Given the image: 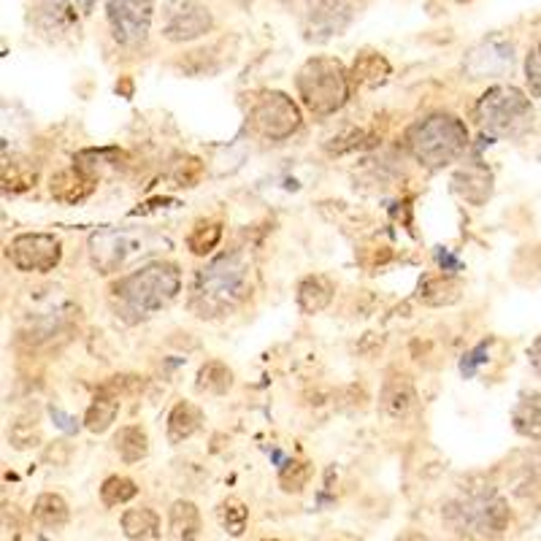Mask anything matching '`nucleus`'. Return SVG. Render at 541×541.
<instances>
[{"label":"nucleus","mask_w":541,"mask_h":541,"mask_svg":"<svg viewBox=\"0 0 541 541\" xmlns=\"http://www.w3.org/2000/svg\"><path fill=\"white\" fill-rule=\"evenodd\" d=\"M249 293V265L241 254H220L198 270L193 309L198 317H220L238 306Z\"/></svg>","instance_id":"obj_1"},{"label":"nucleus","mask_w":541,"mask_h":541,"mask_svg":"<svg viewBox=\"0 0 541 541\" xmlns=\"http://www.w3.org/2000/svg\"><path fill=\"white\" fill-rule=\"evenodd\" d=\"M182 290V274L173 262H149L114 282L112 295L130 314L149 317L165 309Z\"/></svg>","instance_id":"obj_2"},{"label":"nucleus","mask_w":541,"mask_h":541,"mask_svg":"<svg viewBox=\"0 0 541 541\" xmlns=\"http://www.w3.org/2000/svg\"><path fill=\"white\" fill-rule=\"evenodd\" d=\"M469 146V130L455 114H433L409 133V149L425 168H441L458 160Z\"/></svg>","instance_id":"obj_3"},{"label":"nucleus","mask_w":541,"mask_h":541,"mask_svg":"<svg viewBox=\"0 0 541 541\" xmlns=\"http://www.w3.org/2000/svg\"><path fill=\"white\" fill-rule=\"evenodd\" d=\"M298 93L309 112L328 117L336 114L349 98V79L338 60L314 57L298 71Z\"/></svg>","instance_id":"obj_4"},{"label":"nucleus","mask_w":541,"mask_h":541,"mask_svg":"<svg viewBox=\"0 0 541 541\" xmlns=\"http://www.w3.org/2000/svg\"><path fill=\"white\" fill-rule=\"evenodd\" d=\"M477 114H479V125H482L485 133H490V136H514L530 122L533 109H530V101L520 93L517 87L498 84V87L487 89V93L482 96V101L477 106Z\"/></svg>","instance_id":"obj_5"},{"label":"nucleus","mask_w":541,"mask_h":541,"mask_svg":"<svg viewBox=\"0 0 541 541\" xmlns=\"http://www.w3.org/2000/svg\"><path fill=\"white\" fill-rule=\"evenodd\" d=\"M146 241L141 233L122 230V228H104L98 233L89 236V262L98 270V274L109 277L117 274L122 265H128L136 254L146 252Z\"/></svg>","instance_id":"obj_6"},{"label":"nucleus","mask_w":541,"mask_h":541,"mask_svg":"<svg viewBox=\"0 0 541 541\" xmlns=\"http://www.w3.org/2000/svg\"><path fill=\"white\" fill-rule=\"evenodd\" d=\"M252 125L270 141H285L301 128V112L285 93H262L252 109Z\"/></svg>","instance_id":"obj_7"},{"label":"nucleus","mask_w":541,"mask_h":541,"mask_svg":"<svg viewBox=\"0 0 541 541\" xmlns=\"http://www.w3.org/2000/svg\"><path fill=\"white\" fill-rule=\"evenodd\" d=\"M458 528H469L479 536H495L509 525V506L495 495H469L449 509Z\"/></svg>","instance_id":"obj_8"},{"label":"nucleus","mask_w":541,"mask_h":541,"mask_svg":"<svg viewBox=\"0 0 541 541\" xmlns=\"http://www.w3.org/2000/svg\"><path fill=\"white\" fill-rule=\"evenodd\" d=\"M62 257V244L60 238L49 233H20L9 244V260L17 270L25 274H44L52 270Z\"/></svg>","instance_id":"obj_9"},{"label":"nucleus","mask_w":541,"mask_h":541,"mask_svg":"<svg viewBox=\"0 0 541 541\" xmlns=\"http://www.w3.org/2000/svg\"><path fill=\"white\" fill-rule=\"evenodd\" d=\"M106 17L122 46H138L152 25V0H106Z\"/></svg>","instance_id":"obj_10"},{"label":"nucleus","mask_w":541,"mask_h":541,"mask_svg":"<svg viewBox=\"0 0 541 541\" xmlns=\"http://www.w3.org/2000/svg\"><path fill=\"white\" fill-rule=\"evenodd\" d=\"M212 30V12L201 0H168L165 4V20H162V36L168 41H193Z\"/></svg>","instance_id":"obj_11"},{"label":"nucleus","mask_w":541,"mask_h":541,"mask_svg":"<svg viewBox=\"0 0 541 541\" xmlns=\"http://www.w3.org/2000/svg\"><path fill=\"white\" fill-rule=\"evenodd\" d=\"M514 65V46L504 38H487L477 44L466 60L463 71L471 79H487V76H506Z\"/></svg>","instance_id":"obj_12"},{"label":"nucleus","mask_w":541,"mask_h":541,"mask_svg":"<svg viewBox=\"0 0 541 541\" xmlns=\"http://www.w3.org/2000/svg\"><path fill=\"white\" fill-rule=\"evenodd\" d=\"M352 20V0H317L312 14L306 17V38L309 41H328L338 36Z\"/></svg>","instance_id":"obj_13"},{"label":"nucleus","mask_w":541,"mask_h":541,"mask_svg":"<svg viewBox=\"0 0 541 541\" xmlns=\"http://www.w3.org/2000/svg\"><path fill=\"white\" fill-rule=\"evenodd\" d=\"M96 0H38V25L46 33H62L89 17Z\"/></svg>","instance_id":"obj_14"},{"label":"nucleus","mask_w":541,"mask_h":541,"mask_svg":"<svg viewBox=\"0 0 541 541\" xmlns=\"http://www.w3.org/2000/svg\"><path fill=\"white\" fill-rule=\"evenodd\" d=\"M379 404H382V412L390 420H406L414 412V406H417V393H414L412 379L406 374L390 377L385 382V387H382Z\"/></svg>","instance_id":"obj_15"},{"label":"nucleus","mask_w":541,"mask_h":541,"mask_svg":"<svg viewBox=\"0 0 541 541\" xmlns=\"http://www.w3.org/2000/svg\"><path fill=\"white\" fill-rule=\"evenodd\" d=\"M96 190V179L93 176H87L81 168H65V171H60V173H54L52 176V182H49V193H52V198L54 201H60V204H81L89 193Z\"/></svg>","instance_id":"obj_16"},{"label":"nucleus","mask_w":541,"mask_h":541,"mask_svg":"<svg viewBox=\"0 0 541 541\" xmlns=\"http://www.w3.org/2000/svg\"><path fill=\"white\" fill-rule=\"evenodd\" d=\"M117 414H120V393H114L109 385H104L101 393L96 395V401L89 404V409L84 414V425H87V430H93V433H104V430L112 428Z\"/></svg>","instance_id":"obj_17"},{"label":"nucleus","mask_w":541,"mask_h":541,"mask_svg":"<svg viewBox=\"0 0 541 541\" xmlns=\"http://www.w3.org/2000/svg\"><path fill=\"white\" fill-rule=\"evenodd\" d=\"M204 422V412L190 404V401H179L171 414H168V441L171 444H182L185 438H190Z\"/></svg>","instance_id":"obj_18"},{"label":"nucleus","mask_w":541,"mask_h":541,"mask_svg":"<svg viewBox=\"0 0 541 541\" xmlns=\"http://www.w3.org/2000/svg\"><path fill=\"white\" fill-rule=\"evenodd\" d=\"M333 301V285L325 277H306L298 285V306L304 314H320Z\"/></svg>","instance_id":"obj_19"},{"label":"nucleus","mask_w":541,"mask_h":541,"mask_svg":"<svg viewBox=\"0 0 541 541\" xmlns=\"http://www.w3.org/2000/svg\"><path fill=\"white\" fill-rule=\"evenodd\" d=\"M514 430L525 438H541V393L525 395L512 412Z\"/></svg>","instance_id":"obj_20"},{"label":"nucleus","mask_w":541,"mask_h":541,"mask_svg":"<svg viewBox=\"0 0 541 541\" xmlns=\"http://www.w3.org/2000/svg\"><path fill=\"white\" fill-rule=\"evenodd\" d=\"M463 285L455 277H433L425 279L420 287V301L428 306H453L455 301H461Z\"/></svg>","instance_id":"obj_21"},{"label":"nucleus","mask_w":541,"mask_h":541,"mask_svg":"<svg viewBox=\"0 0 541 541\" xmlns=\"http://www.w3.org/2000/svg\"><path fill=\"white\" fill-rule=\"evenodd\" d=\"M171 530L182 541H196L201 533V512L193 501H176L171 506Z\"/></svg>","instance_id":"obj_22"},{"label":"nucleus","mask_w":541,"mask_h":541,"mask_svg":"<svg viewBox=\"0 0 541 541\" xmlns=\"http://www.w3.org/2000/svg\"><path fill=\"white\" fill-rule=\"evenodd\" d=\"M114 446H117V453L125 463H138L149 453V438L138 425H125L114 436Z\"/></svg>","instance_id":"obj_23"},{"label":"nucleus","mask_w":541,"mask_h":541,"mask_svg":"<svg viewBox=\"0 0 541 541\" xmlns=\"http://www.w3.org/2000/svg\"><path fill=\"white\" fill-rule=\"evenodd\" d=\"M387 76H390V62L382 54H377V52H363V54L354 60V79L357 81H363L369 87H377Z\"/></svg>","instance_id":"obj_24"},{"label":"nucleus","mask_w":541,"mask_h":541,"mask_svg":"<svg viewBox=\"0 0 541 541\" xmlns=\"http://www.w3.org/2000/svg\"><path fill=\"white\" fill-rule=\"evenodd\" d=\"M198 387L212 395H225L233 387V371L222 363V360H209L198 374Z\"/></svg>","instance_id":"obj_25"},{"label":"nucleus","mask_w":541,"mask_h":541,"mask_svg":"<svg viewBox=\"0 0 541 541\" xmlns=\"http://www.w3.org/2000/svg\"><path fill=\"white\" fill-rule=\"evenodd\" d=\"M33 517L46 528H60L68 522V504L57 493H44L33 506Z\"/></svg>","instance_id":"obj_26"},{"label":"nucleus","mask_w":541,"mask_h":541,"mask_svg":"<svg viewBox=\"0 0 541 541\" xmlns=\"http://www.w3.org/2000/svg\"><path fill=\"white\" fill-rule=\"evenodd\" d=\"M455 187H458V193H461L466 201H471V204H477V193H474V190H479L482 201H487L490 193H493V187H490V173L482 171V168H466V171H461L458 179H455Z\"/></svg>","instance_id":"obj_27"},{"label":"nucleus","mask_w":541,"mask_h":541,"mask_svg":"<svg viewBox=\"0 0 541 541\" xmlns=\"http://www.w3.org/2000/svg\"><path fill=\"white\" fill-rule=\"evenodd\" d=\"M220 238H222V225L214 222V220H201V222L193 228V233L187 236V246H190L193 254H201V257H204V254H209V252L217 249Z\"/></svg>","instance_id":"obj_28"},{"label":"nucleus","mask_w":541,"mask_h":541,"mask_svg":"<svg viewBox=\"0 0 541 541\" xmlns=\"http://www.w3.org/2000/svg\"><path fill=\"white\" fill-rule=\"evenodd\" d=\"M122 530L128 538H146L157 533V514L152 509H128L122 514Z\"/></svg>","instance_id":"obj_29"},{"label":"nucleus","mask_w":541,"mask_h":541,"mask_svg":"<svg viewBox=\"0 0 541 541\" xmlns=\"http://www.w3.org/2000/svg\"><path fill=\"white\" fill-rule=\"evenodd\" d=\"M136 493H138V487H136L133 479H128V477H109L104 482V487H101V501L106 506H120V504L133 501Z\"/></svg>","instance_id":"obj_30"},{"label":"nucleus","mask_w":541,"mask_h":541,"mask_svg":"<svg viewBox=\"0 0 541 541\" xmlns=\"http://www.w3.org/2000/svg\"><path fill=\"white\" fill-rule=\"evenodd\" d=\"M217 514H220L222 528H225L230 536H241L244 528H246V522H249V509H246L238 498H228V501H222Z\"/></svg>","instance_id":"obj_31"},{"label":"nucleus","mask_w":541,"mask_h":541,"mask_svg":"<svg viewBox=\"0 0 541 541\" xmlns=\"http://www.w3.org/2000/svg\"><path fill=\"white\" fill-rule=\"evenodd\" d=\"M309 477H312V463H306V461H290L279 471V485H282L285 493H301L306 487Z\"/></svg>","instance_id":"obj_32"},{"label":"nucleus","mask_w":541,"mask_h":541,"mask_svg":"<svg viewBox=\"0 0 541 541\" xmlns=\"http://www.w3.org/2000/svg\"><path fill=\"white\" fill-rule=\"evenodd\" d=\"M525 73H528V81H530V89L541 98V46H536L528 60H525Z\"/></svg>","instance_id":"obj_33"},{"label":"nucleus","mask_w":541,"mask_h":541,"mask_svg":"<svg viewBox=\"0 0 541 541\" xmlns=\"http://www.w3.org/2000/svg\"><path fill=\"white\" fill-rule=\"evenodd\" d=\"M528 357H530V366H533V371L541 377V336L530 344V349H528Z\"/></svg>","instance_id":"obj_34"},{"label":"nucleus","mask_w":541,"mask_h":541,"mask_svg":"<svg viewBox=\"0 0 541 541\" xmlns=\"http://www.w3.org/2000/svg\"><path fill=\"white\" fill-rule=\"evenodd\" d=\"M52 417H54V420H60V422H57V425H60V428H62V430H68V433H71V430H76V425H71V422H73V420H71V417H68V414H62V412H60V409H54V406H52Z\"/></svg>","instance_id":"obj_35"},{"label":"nucleus","mask_w":541,"mask_h":541,"mask_svg":"<svg viewBox=\"0 0 541 541\" xmlns=\"http://www.w3.org/2000/svg\"><path fill=\"white\" fill-rule=\"evenodd\" d=\"M395 541H430V538H428V536H422V533H417V530H409V533L398 536Z\"/></svg>","instance_id":"obj_36"}]
</instances>
